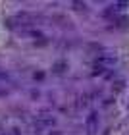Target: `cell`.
I'll list each match as a JSON object with an SVG mask.
<instances>
[{
	"label": "cell",
	"mask_w": 129,
	"mask_h": 135,
	"mask_svg": "<svg viewBox=\"0 0 129 135\" xmlns=\"http://www.w3.org/2000/svg\"><path fill=\"white\" fill-rule=\"evenodd\" d=\"M12 135H21V133H19V129H17V127H14V129H12Z\"/></svg>",
	"instance_id": "cell-6"
},
{
	"label": "cell",
	"mask_w": 129,
	"mask_h": 135,
	"mask_svg": "<svg viewBox=\"0 0 129 135\" xmlns=\"http://www.w3.org/2000/svg\"><path fill=\"white\" fill-rule=\"evenodd\" d=\"M73 6H75L77 12H81V10L85 12V10H87V4H81V2H73Z\"/></svg>",
	"instance_id": "cell-4"
},
{
	"label": "cell",
	"mask_w": 129,
	"mask_h": 135,
	"mask_svg": "<svg viewBox=\"0 0 129 135\" xmlns=\"http://www.w3.org/2000/svg\"><path fill=\"white\" fill-rule=\"evenodd\" d=\"M66 70H67V64L66 62H56V64L52 66V71L54 73H64Z\"/></svg>",
	"instance_id": "cell-3"
},
{
	"label": "cell",
	"mask_w": 129,
	"mask_h": 135,
	"mask_svg": "<svg viewBox=\"0 0 129 135\" xmlns=\"http://www.w3.org/2000/svg\"><path fill=\"white\" fill-rule=\"evenodd\" d=\"M52 21H60L58 25H62V27H71V21L67 20L66 16H54V17H52Z\"/></svg>",
	"instance_id": "cell-2"
},
{
	"label": "cell",
	"mask_w": 129,
	"mask_h": 135,
	"mask_svg": "<svg viewBox=\"0 0 129 135\" xmlns=\"http://www.w3.org/2000/svg\"><path fill=\"white\" fill-rule=\"evenodd\" d=\"M50 135H62V133H60V131H52Z\"/></svg>",
	"instance_id": "cell-7"
},
{
	"label": "cell",
	"mask_w": 129,
	"mask_h": 135,
	"mask_svg": "<svg viewBox=\"0 0 129 135\" xmlns=\"http://www.w3.org/2000/svg\"><path fill=\"white\" fill-rule=\"evenodd\" d=\"M33 77H35V81H37V79H39V81H42V79H44V73H42V71H35Z\"/></svg>",
	"instance_id": "cell-5"
},
{
	"label": "cell",
	"mask_w": 129,
	"mask_h": 135,
	"mask_svg": "<svg viewBox=\"0 0 129 135\" xmlns=\"http://www.w3.org/2000/svg\"><path fill=\"white\" fill-rule=\"evenodd\" d=\"M85 127H87V133L89 135H95L98 131V114L96 112H91L85 120Z\"/></svg>",
	"instance_id": "cell-1"
}]
</instances>
